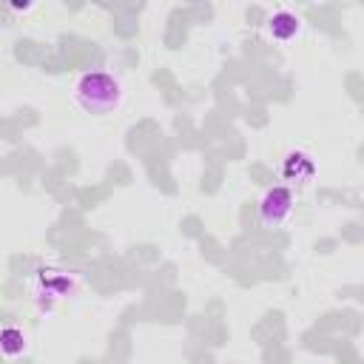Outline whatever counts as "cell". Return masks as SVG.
Listing matches in <instances>:
<instances>
[{
    "label": "cell",
    "instance_id": "1",
    "mask_svg": "<svg viewBox=\"0 0 364 364\" xmlns=\"http://www.w3.org/2000/svg\"><path fill=\"white\" fill-rule=\"evenodd\" d=\"M122 82L108 74V71H85L77 82H74V100L85 114L102 117L111 114L114 108H119L122 102Z\"/></svg>",
    "mask_w": 364,
    "mask_h": 364
},
{
    "label": "cell",
    "instance_id": "2",
    "mask_svg": "<svg viewBox=\"0 0 364 364\" xmlns=\"http://www.w3.org/2000/svg\"><path fill=\"white\" fill-rule=\"evenodd\" d=\"M293 216V191L287 185L267 188L259 199V222L264 228H282Z\"/></svg>",
    "mask_w": 364,
    "mask_h": 364
},
{
    "label": "cell",
    "instance_id": "3",
    "mask_svg": "<svg viewBox=\"0 0 364 364\" xmlns=\"http://www.w3.org/2000/svg\"><path fill=\"white\" fill-rule=\"evenodd\" d=\"M316 173H318V162H316V156L310 151L296 148V151H287L284 154V159H282V179L284 182H290V185H307V182L316 179Z\"/></svg>",
    "mask_w": 364,
    "mask_h": 364
},
{
    "label": "cell",
    "instance_id": "4",
    "mask_svg": "<svg viewBox=\"0 0 364 364\" xmlns=\"http://www.w3.org/2000/svg\"><path fill=\"white\" fill-rule=\"evenodd\" d=\"M264 28H267V34H270L276 43H290V40L301 31V17H299L296 11H290V9H279V11H273V14L267 17Z\"/></svg>",
    "mask_w": 364,
    "mask_h": 364
},
{
    "label": "cell",
    "instance_id": "5",
    "mask_svg": "<svg viewBox=\"0 0 364 364\" xmlns=\"http://www.w3.org/2000/svg\"><path fill=\"white\" fill-rule=\"evenodd\" d=\"M23 350H26V336H23V330L20 327H3L0 330V353L3 355H23Z\"/></svg>",
    "mask_w": 364,
    "mask_h": 364
},
{
    "label": "cell",
    "instance_id": "6",
    "mask_svg": "<svg viewBox=\"0 0 364 364\" xmlns=\"http://www.w3.org/2000/svg\"><path fill=\"white\" fill-rule=\"evenodd\" d=\"M40 282L43 284H51L54 287V296H68L71 293V282H68V276L65 273H60V270H43L40 273Z\"/></svg>",
    "mask_w": 364,
    "mask_h": 364
}]
</instances>
